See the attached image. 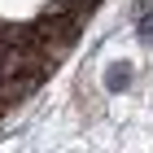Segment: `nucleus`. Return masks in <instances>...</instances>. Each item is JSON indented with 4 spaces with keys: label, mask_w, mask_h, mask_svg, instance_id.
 Masks as SVG:
<instances>
[{
    "label": "nucleus",
    "mask_w": 153,
    "mask_h": 153,
    "mask_svg": "<svg viewBox=\"0 0 153 153\" xmlns=\"http://www.w3.org/2000/svg\"><path fill=\"white\" fill-rule=\"evenodd\" d=\"M127 83H131V70H127V66H114V70L105 74V88H109V92H118V88H127Z\"/></svg>",
    "instance_id": "obj_1"
},
{
    "label": "nucleus",
    "mask_w": 153,
    "mask_h": 153,
    "mask_svg": "<svg viewBox=\"0 0 153 153\" xmlns=\"http://www.w3.org/2000/svg\"><path fill=\"white\" fill-rule=\"evenodd\" d=\"M140 39H144V44H153V18H144V31H140Z\"/></svg>",
    "instance_id": "obj_2"
}]
</instances>
